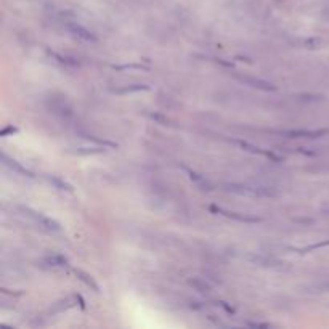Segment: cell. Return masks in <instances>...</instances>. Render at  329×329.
<instances>
[{
    "label": "cell",
    "mask_w": 329,
    "mask_h": 329,
    "mask_svg": "<svg viewBox=\"0 0 329 329\" xmlns=\"http://www.w3.org/2000/svg\"><path fill=\"white\" fill-rule=\"evenodd\" d=\"M225 190L236 193V195L244 196H263V198H275L278 193L268 187H249V185H236V183H225Z\"/></svg>",
    "instance_id": "obj_1"
},
{
    "label": "cell",
    "mask_w": 329,
    "mask_h": 329,
    "mask_svg": "<svg viewBox=\"0 0 329 329\" xmlns=\"http://www.w3.org/2000/svg\"><path fill=\"white\" fill-rule=\"evenodd\" d=\"M23 212L26 214L27 217H31L35 223H39V226L45 228V230H48V231H60L61 230L58 221H55L53 219H50L47 216H42V214L29 209V207H23Z\"/></svg>",
    "instance_id": "obj_2"
},
{
    "label": "cell",
    "mask_w": 329,
    "mask_h": 329,
    "mask_svg": "<svg viewBox=\"0 0 329 329\" xmlns=\"http://www.w3.org/2000/svg\"><path fill=\"white\" fill-rule=\"evenodd\" d=\"M64 26H66V29L71 34H74L76 37H79V39H82L85 42H97V35L94 32H90L89 29H85V27L81 26L79 23H74V21H66V24Z\"/></svg>",
    "instance_id": "obj_3"
},
{
    "label": "cell",
    "mask_w": 329,
    "mask_h": 329,
    "mask_svg": "<svg viewBox=\"0 0 329 329\" xmlns=\"http://www.w3.org/2000/svg\"><path fill=\"white\" fill-rule=\"evenodd\" d=\"M211 211H212V212H220V214H223V216L230 217V219H233V220L246 221V223H257V221H260V219H257V217L242 216V214H238V212H228V211H223V209H220V207H216V206H211Z\"/></svg>",
    "instance_id": "obj_4"
},
{
    "label": "cell",
    "mask_w": 329,
    "mask_h": 329,
    "mask_svg": "<svg viewBox=\"0 0 329 329\" xmlns=\"http://www.w3.org/2000/svg\"><path fill=\"white\" fill-rule=\"evenodd\" d=\"M328 130H288L284 135H288L289 138H318L323 137Z\"/></svg>",
    "instance_id": "obj_5"
},
{
    "label": "cell",
    "mask_w": 329,
    "mask_h": 329,
    "mask_svg": "<svg viewBox=\"0 0 329 329\" xmlns=\"http://www.w3.org/2000/svg\"><path fill=\"white\" fill-rule=\"evenodd\" d=\"M74 271H76V275H77L79 280L84 281L85 284L89 286V288H92V289H94L95 292H98V291H100L98 284H97V283H95V280H94V276H90L89 273H85V271H82V270H77V268H76Z\"/></svg>",
    "instance_id": "obj_6"
},
{
    "label": "cell",
    "mask_w": 329,
    "mask_h": 329,
    "mask_svg": "<svg viewBox=\"0 0 329 329\" xmlns=\"http://www.w3.org/2000/svg\"><path fill=\"white\" fill-rule=\"evenodd\" d=\"M143 90H149V87L143 84H137V85H128V87H124V89H116V90H112V94L124 95V94H135V92H143Z\"/></svg>",
    "instance_id": "obj_7"
},
{
    "label": "cell",
    "mask_w": 329,
    "mask_h": 329,
    "mask_svg": "<svg viewBox=\"0 0 329 329\" xmlns=\"http://www.w3.org/2000/svg\"><path fill=\"white\" fill-rule=\"evenodd\" d=\"M244 82H247V84H251L252 87H255V89H260V90H275L276 87L275 85H271L270 82H265V81H260V79H249V77H246V79H242Z\"/></svg>",
    "instance_id": "obj_8"
},
{
    "label": "cell",
    "mask_w": 329,
    "mask_h": 329,
    "mask_svg": "<svg viewBox=\"0 0 329 329\" xmlns=\"http://www.w3.org/2000/svg\"><path fill=\"white\" fill-rule=\"evenodd\" d=\"M45 262L50 263V265H53V267H64V265H66V263H68V260L64 259L63 255H58V254L48 255L47 259H45Z\"/></svg>",
    "instance_id": "obj_9"
},
{
    "label": "cell",
    "mask_w": 329,
    "mask_h": 329,
    "mask_svg": "<svg viewBox=\"0 0 329 329\" xmlns=\"http://www.w3.org/2000/svg\"><path fill=\"white\" fill-rule=\"evenodd\" d=\"M48 180H50V183H53L56 188L58 190H63V191H71V187L69 185L64 182V180H61L60 177H48Z\"/></svg>",
    "instance_id": "obj_10"
},
{
    "label": "cell",
    "mask_w": 329,
    "mask_h": 329,
    "mask_svg": "<svg viewBox=\"0 0 329 329\" xmlns=\"http://www.w3.org/2000/svg\"><path fill=\"white\" fill-rule=\"evenodd\" d=\"M190 178H191L193 182H196L198 185H201L203 190H211V185L207 183L201 175H198L196 172H190Z\"/></svg>",
    "instance_id": "obj_11"
},
{
    "label": "cell",
    "mask_w": 329,
    "mask_h": 329,
    "mask_svg": "<svg viewBox=\"0 0 329 329\" xmlns=\"http://www.w3.org/2000/svg\"><path fill=\"white\" fill-rule=\"evenodd\" d=\"M105 148H79L77 149V154H94V153H103Z\"/></svg>",
    "instance_id": "obj_12"
},
{
    "label": "cell",
    "mask_w": 329,
    "mask_h": 329,
    "mask_svg": "<svg viewBox=\"0 0 329 329\" xmlns=\"http://www.w3.org/2000/svg\"><path fill=\"white\" fill-rule=\"evenodd\" d=\"M190 284H193L195 288H198L199 291H203V292L211 291V286H209V284H206V283L199 281V280H190Z\"/></svg>",
    "instance_id": "obj_13"
},
{
    "label": "cell",
    "mask_w": 329,
    "mask_h": 329,
    "mask_svg": "<svg viewBox=\"0 0 329 329\" xmlns=\"http://www.w3.org/2000/svg\"><path fill=\"white\" fill-rule=\"evenodd\" d=\"M325 246H329V241H328V242H318V244L309 246V247L302 249V251H304V252H309V251H313V249H320V247H325Z\"/></svg>",
    "instance_id": "obj_14"
},
{
    "label": "cell",
    "mask_w": 329,
    "mask_h": 329,
    "mask_svg": "<svg viewBox=\"0 0 329 329\" xmlns=\"http://www.w3.org/2000/svg\"><path fill=\"white\" fill-rule=\"evenodd\" d=\"M112 68L114 69H128V68L130 69H145L141 64H128V66H112Z\"/></svg>",
    "instance_id": "obj_15"
},
{
    "label": "cell",
    "mask_w": 329,
    "mask_h": 329,
    "mask_svg": "<svg viewBox=\"0 0 329 329\" xmlns=\"http://www.w3.org/2000/svg\"><path fill=\"white\" fill-rule=\"evenodd\" d=\"M10 132H13V133H15V132H18V130H16L15 127H8V128H3V130H2V137H6V133H10Z\"/></svg>",
    "instance_id": "obj_16"
}]
</instances>
